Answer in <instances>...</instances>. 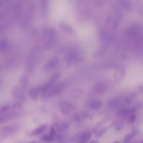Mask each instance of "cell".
I'll use <instances>...</instances> for the list:
<instances>
[{
	"mask_svg": "<svg viewBox=\"0 0 143 143\" xmlns=\"http://www.w3.org/2000/svg\"><path fill=\"white\" fill-rule=\"evenodd\" d=\"M1 69H2L1 66V65H0V70H1Z\"/></svg>",
	"mask_w": 143,
	"mask_h": 143,
	"instance_id": "4316f807",
	"label": "cell"
},
{
	"mask_svg": "<svg viewBox=\"0 0 143 143\" xmlns=\"http://www.w3.org/2000/svg\"><path fill=\"white\" fill-rule=\"evenodd\" d=\"M136 116L135 114H132L129 117V120L131 123H133L135 121Z\"/></svg>",
	"mask_w": 143,
	"mask_h": 143,
	"instance_id": "44dd1931",
	"label": "cell"
},
{
	"mask_svg": "<svg viewBox=\"0 0 143 143\" xmlns=\"http://www.w3.org/2000/svg\"><path fill=\"white\" fill-rule=\"evenodd\" d=\"M47 127V125H41L32 131H27L26 134L27 136L30 137L38 135L44 131Z\"/></svg>",
	"mask_w": 143,
	"mask_h": 143,
	"instance_id": "3957f363",
	"label": "cell"
},
{
	"mask_svg": "<svg viewBox=\"0 0 143 143\" xmlns=\"http://www.w3.org/2000/svg\"><path fill=\"white\" fill-rule=\"evenodd\" d=\"M1 81H0V86H1Z\"/></svg>",
	"mask_w": 143,
	"mask_h": 143,
	"instance_id": "83f0119b",
	"label": "cell"
},
{
	"mask_svg": "<svg viewBox=\"0 0 143 143\" xmlns=\"http://www.w3.org/2000/svg\"><path fill=\"white\" fill-rule=\"evenodd\" d=\"M49 135L50 136L54 137L56 134V131L55 128H54V126L51 125L50 127V130Z\"/></svg>",
	"mask_w": 143,
	"mask_h": 143,
	"instance_id": "ac0fdd59",
	"label": "cell"
},
{
	"mask_svg": "<svg viewBox=\"0 0 143 143\" xmlns=\"http://www.w3.org/2000/svg\"><path fill=\"white\" fill-rule=\"evenodd\" d=\"M106 84L104 82L98 83L96 85L94 88V90L96 92H101L106 89Z\"/></svg>",
	"mask_w": 143,
	"mask_h": 143,
	"instance_id": "30bf717a",
	"label": "cell"
},
{
	"mask_svg": "<svg viewBox=\"0 0 143 143\" xmlns=\"http://www.w3.org/2000/svg\"><path fill=\"white\" fill-rule=\"evenodd\" d=\"M107 128H104L95 132V137L96 138H100L102 137L107 130Z\"/></svg>",
	"mask_w": 143,
	"mask_h": 143,
	"instance_id": "4fadbf2b",
	"label": "cell"
},
{
	"mask_svg": "<svg viewBox=\"0 0 143 143\" xmlns=\"http://www.w3.org/2000/svg\"><path fill=\"white\" fill-rule=\"evenodd\" d=\"M73 117L75 121L78 122L80 121V117L78 114H76V113H74V114Z\"/></svg>",
	"mask_w": 143,
	"mask_h": 143,
	"instance_id": "603a6c76",
	"label": "cell"
},
{
	"mask_svg": "<svg viewBox=\"0 0 143 143\" xmlns=\"http://www.w3.org/2000/svg\"><path fill=\"white\" fill-rule=\"evenodd\" d=\"M13 107L14 108L18 107L20 108H22L21 103L20 102H16L13 105Z\"/></svg>",
	"mask_w": 143,
	"mask_h": 143,
	"instance_id": "7402d4cb",
	"label": "cell"
},
{
	"mask_svg": "<svg viewBox=\"0 0 143 143\" xmlns=\"http://www.w3.org/2000/svg\"><path fill=\"white\" fill-rule=\"evenodd\" d=\"M81 133L76 134L73 138V140L75 141L78 142H79L81 140Z\"/></svg>",
	"mask_w": 143,
	"mask_h": 143,
	"instance_id": "d6986e66",
	"label": "cell"
},
{
	"mask_svg": "<svg viewBox=\"0 0 143 143\" xmlns=\"http://www.w3.org/2000/svg\"><path fill=\"white\" fill-rule=\"evenodd\" d=\"M29 94L32 100H36L39 94V92L37 87H32L30 88L29 90Z\"/></svg>",
	"mask_w": 143,
	"mask_h": 143,
	"instance_id": "8992f818",
	"label": "cell"
},
{
	"mask_svg": "<svg viewBox=\"0 0 143 143\" xmlns=\"http://www.w3.org/2000/svg\"><path fill=\"white\" fill-rule=\"evenodd\" d=\"M9 106H6L0 108V112H3L7 111L9 108Z\"/></svg>",
	"mask_w": 143,
	"mask_h": 143,
	"instance_id": "cb8c5ba5",
	"label": "cell"
},
{
	"mask_svg": "<svg viewBox=\"0 0 143 143\" xmlns=\"http://www.w3.org/2000/svg\"><path fill=\"white\" fill-rule=\"evenodd\" d=\"M91 136V134L90 132L81 133V140L79 142L86 143L89 141Z\"/></svg>",
	"mask_w": 143,
	"mask_h": 143,
	"instance_id": "9c48e42d",
	"label": "cell"
},
{
	"mask_svg": "<svg viewBox=\"0 0 143 143\" xmlns=\"http://www.w3.org/2000/svg\"><path fill=\"white\" fill-rule=\"evenodd\" d=\"M41 139L45 142H53L54 140V137L50 135H45L41 138Z\"/></svg>",
	"mask_w": 143,
	"mask_h": 143,
	"instance_id": "2e32d148",
	"label": "cell"
},
{
	"mask_svg": "<svg viewBox=\"0 0 143 143\" xmlns=\"http://www.w3.org/2000/svg\"><path fill=\"white\" fill-rule=\"evenodd\" d=\"M13 128L9 126L4 127L0 129V132L2 133H9L13 131Z\"/></svg>",
	"mask_w": 143,
	"mask_h": 143,
	"instance_id": "5bb4252c",
	"label": "cell"
},
{
	"mask_svg": "<svg viewBox=\"0 0 143 143\" xmlns=\"http://www.w3.org/2000/svg\"><path fill=\"white\" fill-rule=\"evenodd\" d=\"M7 42L5 39H3L0 41V47L2 48H5L7 45Z\"/></svg>",
	"mask_w": 143,
	"mask_h": 143,
	"instance_id": "ffe728a7",
	"label": "cell"
},
{
	"mask_svg": "<svg viewBox=\"0 0 143 143\" xmlns=\"http://www.w3.org/2000/svg\"><path fill=\"white\" fill-rule=\"evenodd\" d=\"M53 125L58 131L62 132L68 130L70 125L69 124L65 122H60L54 124Z\"/></svg>",
	"mask_w": 143,
	"mask_h": 143,
	"instance_id": "5b68a950",
	"label": "cell"
},
{
	"mask_svg": "<svg viewBox=\"0 0 143 143\" xmlns=\"http://www.w3.org/2000/svg\"><path fill=\"white\" fill-rule=\"evenodd\" d=\"M21 90L18 87H16L14 88L12 91L13 94L15 97L24 100L25 98Z\"/></svg>",
	"mask_w": 143,
	"mask_h": 143,
	"instance_id": "52a82bcc",
	"label": "cell"
},
{
	"mask_svg": "<svg viewBox=\"0 0 143 143\" xmlns=\"http://www.w3.org/2000/svg\"><path fill=\"white\" fill-rule=\"evenodd\" d=\"M59 106L61 113L63 114L66 116L70 115L75 108L72 104L65 101H62L60 102Z\"/></svg>",
	"mask_w": 143,
	"mask_h": 143,
	"instance_id": "7a4b0ae2",
	"label": "cell"
},
{
	"mask_svg": "<svg viewBox=\"0 0 143 143\" xmlns=\"http://www.w3.org/2000/svg\"><path fill=\"white\" fill-rule=\"evenodd\" d=\"M29 81V78L27 76L24 75L21 78L20 80V83L22 86V89L24 90L26 88Z\"/></svg>",
	"mask_w": 143,
	"mask_h": 143,
	"instance_id": "7c38bea8",
	"label": "cell"
},
{
	"mask_svg": "<svg viewBox=\"0 0 143 143\" xmlns=\"http://www.w3.org/2000/svg\"><path fill=\"white\" fill-rule=\"evenodd\" d=\"M137 133L136 130H134L132 132L129 134L128 135L125 137L124 140V142L127 143L131 141L136 135Z\"/></svg>",
	"mask_w": 143,
	"mask_h": 143,
	"instance_id": "8fae6325",
	"label": "cell"
},
{
	"mask_svg": "<svg viewBox=\"0 0 143 143\" xmlns=\"http://www.w3.org/2000/svg\"><path fill=\"white\" fill-rule=\"evenodd\" d=\"M114 143H120V142H119L118 141H116L114 142Z\"/></svg>",
	"mask_w": 143,
	"mask_h": 143,
	"instance_id": "484cf974",
	"label": "cell"
},
{
	"mask_svg": "<svg viewBox=\"0 0 143 143\" xmlns=\"http://www.w3.org/2000/svg\"><path fill=\"white\" fill-rule=\"evenodd\" d=\"M66 85V82H63L52 86L45 92L43 97L49 98L59 95L64 89Z\"/></svg>",
	"mask_w": 143,
	"mask_h": 143,
	"instance_id": "6da1fadb",
	"label": "cell"
},
{
	"mask_svg": "<svg viewBox=\"0 0 143 143\" xmlns=\"http://www.w3.org/2000/svg\"><path fill=\"white\" fill-rule=\"evenodd\" d=\"M58 62V58L54 57L50 59L44 67V70L46 71L51 70L54 69L57 64Z\"/></svg>",
	"mask_w": 143,
	"mask_h": 143,
	"instance_id": "277c9868",
	"label": "cell"
},
{
	"mask_svg": "<svg viewBox=\"0 0 143 143\" xmlns=\"http://www.w3.org/2000/svg\"><path fill=\"white\" fill-rule=\"evenodd\" d=\"M124 125V123L123 121H120L117 124L116 127V130L117 131H120L123 129Z\"/></svg>",
	"mask_w": 143,
	"mask_h": 143,
	"instance_id": "e0dca14e",
	"label": "cell"
},
{
	"mask_svg": "<svg viewBox=\"0 0 143 143\" xmlns=\"http://www.w3.org/2000/svg\"><path fill=\"white\" fill-rule=\"evenodd\" d=\"M90 142L91 143H99L100 142L98 140H94L91 141Z\"/></svg>",
	"mask_w": 143,
	"mask_h": 143,
	"instance_id": "d4e9b609",
	"label": "cell"
},
{
	"mask_svg": "<svg viewBox=\"0 0 143 143\" xmlns=\"http://www.w3.org/2000/svg\"><path fill=\"white\" fill-rule=\"evenodd\" d=\"M61 26L63 30L67 32L70 33L73 32L74 31L73 29L68 25L64 24H62Z\"/></svg>",
	"mask_w": 143,
	"mask_h": 143,
	"instance_id": "9a60e30c",
	"label": "cell"
},
{
	"mask_svg": "<svg viewBox=\"0 0 143 143\" xmlns=\"http://www.w3.org/2000/svg\"><path fill=\"white\" fill-rule=\"evenodd\" d=\"M102 102L101 101H94L90 102L89 106L92 110H98L102 106Z\"/></svg>",
	"mask_w": 143,
	"mask_h": 143,
	"instance_id": "ba28073f",
	"label": "cell"
}]
</instances>
